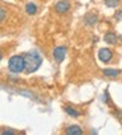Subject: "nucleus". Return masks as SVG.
<instances>
[{
    "instance_id": "423d86ee",
    "label": "nucleus",
    "mask_w": 122,
    "mask_h": 135,
    "mask_svg": "<svg viewBox=\"0 0 122 135\" xmlns=\"http://www.w3.org/2000/svg\"><path fill=\"white\" fill-rule=\"evenodd\" d=\"M84 21H85V24H86V25L93 27V25H96V24H97V21H98V16H97L96 13L90 12V13H88V15L84 17Z\"/></svg>"
},
{
    "instance_id": "7ed1b4c3",
    "label": "nucleus",
    "mask_w": 122,
    "mask_h": 135,
    "mask_svg": "<svg viewBox=\"0 0 122 135\" xmlns=\"http://www.w3.org/2000/svg\"><path fill=\"white\" fill-rule=\"evenodd\" d=\"M69 9H71V3L68 2V0H60V2H57L56 6H54V11L57 13H60V15L67 13Z\"/></svg>"
},
{
    "instance_id": "6e6552de",
    "label": "nucleus",
    "mask_w": 122,
    "mask_h": 135,
    "mask_svg": "<svg viewBox=\"0 0 122 135\" xmlns=\"http://www.w3.org/2000/svg\"><path fill=\"white\" fill-rule=\"evenodd\" d=\"M104 40H105V42L111 44V45H114V44L118 42V37H117V35H115L114 32H107V33L104 36Z\"/></svg>"
},
{
    "instance_id": "1a4fd4ad",
    "label": "nucleus",
    "mask_w": 122,
    "mask_h": 135,
    "mask_svg": "<svg viewBox=\"0 0 122 135\" xmlns=\"http://www.w3.org/2000/svg\"><path fill=\"white\" fill-rule=\"evenodd\" d=\"M102 73H104V76H106V77L114 78V77H118V76L121 74V70H118V69H104Z\"/></svg>"
},
{
    "instance_id": "ddd939ff",
    "label": "nucleus",
    "mask_w": 122,
    "mask_h": 135,
    "mask_svg": "<svg viewBox=\"0 0 122 135\" xmlns=\"http://www.w3.org/2000/svg\"><path fill=\"white\" fill-rule=\"evenodd\" d=\"M6 19H7V9L0 7V23H3Z\"/></svg>"
},
{
    "instance_id": "4468645a",
    "label": "nucleus",
    "mask_w": 122,
    "mask_h": 135,
    "mask_svg": "<svg viewBox=\"0 0 122 135\" xmlns=\"http://www.w3.org/2000/svg\"><path fill=\"white\" fill-rule=\"evenodd\" d=\"M2 134H16V131L15 130H4V131H2Z\"/></svg>"
},
{
    "instance_id": "f3484780",
    "label": "nucleus",
    "mask_w": 122,
    "mask_h": 135,
    "mask_svg": "<svg viewBox=\"0 0 122 135\" xmlns=\"http://www.w3.org/2000/svg\"><path fill=\"white\" fill-rule=\"evenodd\" d=\"M0 134H2V131H0Z\"/></svg>"
},
{
    "instance_id": "dca6fc26",
    "label": "nucleus",
    "mask_w": 122,
    "mask_h": 135,
    "mask_svg": "<svg viewBox=\"0 0 122 135\" xmlns=\"http://www.w3.org/2000/svg\"><path fill=\"white\" fill-rule=\"evenodd\" d=\"M3 60V53H2V50H0V61Z\"/></svg>"
},
{
    "instance_id": "9d476101",
    "label": "nucleus",
    "mask_w": 122,
    "mask_h": 135,
    "mask_svg": "<svg viewBox=\"0 0 122 135\" xmlns=\"http://www.w3.org/2000/svg\"><path fill=\"white\" fill-rule=\"evenodd\" d=\"M65 113H67L69 117H73V118H78V117H80V111L76 110V109L72 107V106H65Z\"/></svg>"
},
{
    "instance_id": "9b49d317",
    "label": "nucleus",
    "mask_w": 122,
    "mask_h": 135,
    "mask_svg": "<svg viewBox=\"0 0 122 135\" xmlns=\"http://www.w3.org/2000/svg\"><path fill=\"white\" fill-rule=\"evenodd\" d=\"M25 12H27L28 15H35V13L37 12V6L33 4V3H28V4L25 6Z\"/></svg>"
},
{
    "instance_id": "f257e3e1",
    "label": "nucleus",
    "mask_w": 122,
    "mask_h": 135,
    "mask_svg": "<svg viewBox=\"0 0 122 135\" xmlns=\"http://www.w3.org/2000/svg\"><path fill=\"white\" fill-rule=\"evenodd\" d=\"M24 62H25V68H24L25 73L31 74V73L36 72L39 68H40V65L43 64V58H41L40 53H37V52L33 50V52L25 53V56H24Z\"/></svg>"
},
{
    "instance_id": "20e7f679",
    "label": "nucleus",
    "mask_w": 122,
    "mask_h": 135,
    "mask_svg": "<svg viewBox=\"0 0 122 135\" xmlns=\"http://www.w3.org/2000/svg\"><path fill=\"white\" fill-rule=\"evenodd\" d=\"M67 56V48L65 46H57L53 49V58L56 60V62H63L64 58Z\"/></svg>"
},
{
    "instance_id": "f8f14e48",
    "label": "nucleus",
    "mask_w": 122,
    "mask_h": 135,
    "mask_svg": "<svg viewBox=\"0 0 122 135\" xmlns=\"http://www.w3.org/2000/svg\"><path fill=\"white\" fill-rule=\"evenodd\" d=\"M119 4V0H105V6L109 8H115Z\"/></svg>"
},
{
    "instance_id": "f03ea898",
    "label": "nucleus",
    "mask_w": 122,
    "mask_h": 135,
    "mask_svg": "<svg viewBox=\"0 0 122 135\" xmlns=\"http://www.w3.org/2000/svg\"><path fill=\"white\" fill-rule=\"evenodd\" d=\"M25 62H24V56H12L8 61V69L12 73H21L24 72Z\"/></svg>"
},
{
    "instance_id": "2eb2a0df",
    "label": "nucleus",
    "mask_w": 122,
    "mask_h": 135,
    "mask_svg": "<svg viewBox=\"0 0 122 135\" xmlns=\"http://www.w3.org/2000/svg\"><path fill=\"white\" fill-rule=\"evenodd\" d=\"M119 16H122V11H119V12L115 13V17H119Z\"/></svg>"
},
{
    "instance_id": "39448f33",
    "label": "nucleus",
    "mask_w": 122,
    "mask_h": 135,
    "mask_svg": "<svg viewBox=\"0 0 122 135\" xmlns=\"http://www.w3.org/2000/svg\"><path fill=\"white\" fill-rule=\"evenodd\" d=\"M111 57H113V52L109 48H101L98 50V58H100V61H102V62L106 64V62H109L111 60Z\"/></svg>"
},
{
    "instance_id": "0eeeda50",
    "label": "nucleus",
    "mask_w": 122,
    "mask_h": 135,
    "mask_svg": "<svg viewBox=\"0 0 122 135\" xmlns=\"http://www.w3.org/2000/svg\"><path fill=\"white\" fill-rule=\"evenodd\" d=\"M65 134H68V135H81V134H84V131H82V128L80 126L73 124V126H69L65 130Z\"/></svg>"
}]
</instances>
